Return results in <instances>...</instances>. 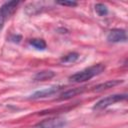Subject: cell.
Listing matches in <instances>:
<instances>
[{"mask_svg": "<svg viewBox=\"0 0 128 128\" xmlns=\"http://www.w3.org/2000/svg\"><path fill=\"white\" fill-rule=\"evenodd\" d=\"M104 70H105L104 64H102V63L94 64L90 67H87V68H85L81 71H78L77 73L71 75L69 77V80L71 82H75V83H82V82L90 80L91 78L101 74Z\"/></svg>", "mask_w": 128, "mask_h": 128, "instance_id": "1", "label": "cell"}, {"mask_svg": "<svg viewBox=\"0 0 128 128\" xmlns=\"http://www.w3.org/2000/svg\"><path fill=\"white\" fill-rule=\"evenodd\" d=\"M127 99V94H113V95H109L107 97H104L102 99H100L99 101H97L94 106H93V110H102L105 109L117 102H121Z\"/></svg>", "mask_w": 128, "mask_h": 128, "instance_id": "2", "label": "cell"}, {"mask_svg": "<svg viewBox=\"0 0 128 128\" xmlns=\"http://www.w3.org/2000/svg\"><path fill=\"white\" fill-rule=\"evenodd\" d=\"M19 5V1H8L5 2L0 7V31L3 29L5 22L10 18V16L14 13L17 6Z\"/></svg>", "mask_w": 128, "mask_h": 128, "instance_id": "3", "label": "cell"}, {"mask_svg": "<svg viewBox=\"0 0 128 128\" xmlns=\"http://www.w3.org/2000/svg\"><path fill=\"white\" fill-rule=\"evenodd\" d=\"M66 125V120L62 117H51L47 118L31 128H62Z\"/></svg>", "mask_w": 128, "mask_h": 128, "instance_id": "4", "label": "cell"}, {"mask_svg": "<svg viewBox=\"0 0 128 128\" xmlns=\"http://www.w3.org/2000/svg\"><path fill=\"white\" fill-rule=\"evenodd\" d=\"M62 88H63L62 86L54 85V86H50V87H47V88L38 90V91L34 92V93L30 96V99H40V98H45V97L51 96V95L56 94L57 92H59Z\"/></svg>", "mask_w": 128, "mask_h": 128, "instance_id": "5", "label": "cell"}, {"mask_svg": "<svg viewBox=\"0 0 128 128\" xmlns=\"http://www.w3.org/2000/svg\"><path fill=\"white\" fill-rule=\"evenodd\" d=\"M107 40L112 43H118V42H126L127 40V34L124 29H112L108 35Z\"/></svg>", "mask_w": 128, "mask_h": 128, "instance_id": "6", "label": "cell"}, {"mask_svg": "<svg viewBox=\"0 0 128 128\" xmlns=\"http://www.w3.org/2000/svg\"><path fill=\"white\" fill-rule=\"evenodd\" d=\"M121 83H123V80H108V81H106L104 83H100V84L94 86L92 90L95 91V92H100V91L115 87V86H117V85H119Z\"/></svg>", "mask_w": 128, "mask_h": 128, "instance_id": "7", "label": "cell"}, {"mask_svg": "<svg viewBox=\"0 0 128 128\" xmlns=\"http://www.w3.org/2000/svg\"><path fill=\"white\" fill-rule=\"evenodd\" d=\"M85 91V87H77V88H72V89H69L65 92H63L60 97L58 98V100H67V99H70L78 94H81Z\"/></svg>", "mask_w": 128, "mask_h": 128, "instance_id": "8", "label": "cell"}, {"mask_svg": "<svg viewBox=\"0 0 128 128\" xmlns=\"http://www.w3.org/2000/svg\"><path fill=\"white\" fill-rule=\"evenodd\" d=\"M55 76V73L51 70H43V71H39L35 74L34 76V80L35 81H46V80H50L51 78H53Z\"/></svg>", "mask_w": 128, "mask_h": 128, "instance_id": "9", "label": "cell"}, {"mask_svg": "<svg viewBox=\"0 0 128 128\" xmlns=\"http://www.w3.org/2000/svg\"><path fill=\"white\" fill-rule=\"evenodd\" d=\"M29 43H30V45H32L37 50H45L47 48V44L43 39H39V38L31 39L29 41Z\"/></svg>", "mask_w": 128, "mask_h": 128, "instance_id": "10", "label": "cell"}, {"mask_svg": "<svg viewBox=\"0 0 128 128\" xmlns=\"http://www.w3.org/2000/svg\"><path fill=\"white\" fill-rule=\"evenodd\" d=\"M78 58H79V54L78 53L71 52V53H68L65 56H63L60 61L62 63H74L76 60H78Z\"/></svg>", "mask_w": 128, "mask_h": 128, "instance_id": "11", "label": "cell"}, {"mask_svg": "<svg viewBox=\"0 0 128 128\" xmlns=\"http://www.w3.org/2000/svg\"><path fill=\"white\" fill-rule=\"evenodd\" d=\"M95 11L99 16H106L108 14V7L103 3L95 4Z\"/></svg>", "mask_w": 128, "mask_h": 128, "instance_id": "12", "label": "cell"}, {"mask_svg": "<svg viewBox=\"0 0 128 128\" xmlns=\"http://www.w3.org/2000/svg\"><path fill=\"white\" fill-rule=\"evenodd\" d=\"M57 4L62 5V6H69V7H75L77 6V2L75 1H57Z\"/></svg>", "mask_w": 128, "mask_h": 128, "instance_id": "13", "label": "cell"}, {"mask_svg": "<svg viewBox=\"0 0 128 128\" xmlns=\"http://www.w3.org/2000/svg\"><path fill=\"white\" fill-rule=\"evenodd\" d=\"M11 39H12L14 42H19V41L21 40V36H18V35H17V36H15V35H14V36H12V38H11Z\"/></svg>", "mask_w": 128, "mask_h": 128, "instance_id": "14", "label": "cell"}]
</instances>
